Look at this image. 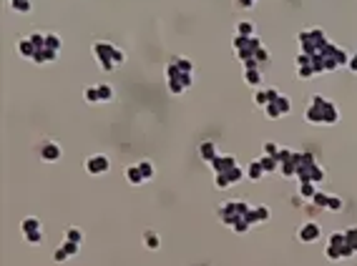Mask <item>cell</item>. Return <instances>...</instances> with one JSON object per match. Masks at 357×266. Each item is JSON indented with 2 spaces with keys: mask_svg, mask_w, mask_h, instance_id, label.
I'll list each match as a JSON object with an SVG mask.
<instances>
[{
  "mask_svg": "<svg viewBox=\"0 0 357 266\" xmlns=\"http://www.w3.org/2000/svg\"><path fill=\"white\" fill-rule=\"evenodd\" d=\"M217 218L229 226L234 233H247L254 223V216H252V206L242 198H234V201H224L219 208H217Z\"/></svg>",
  "mask_w": 357,
  "mask_h": 266,
  "instance_id": "1",
  "label": "cell"
},
{
  "mask_svg": "<svg viewBox=\"0 0 357 266\" xmlns=\"http://www.w3.org/2000/svg\"><path fill=\"white\" fill-rule=\"evenodd\" d=\"M194 86V63L189 58L176 56L166 63V88L173 96H182Z\"/></svg>",
  "mask_w": 357,
  "mask_h": 266,
  "instance_id": "2",
  "label": "cell"
},
{
  "mask_svg": "<svg viewBox=\"0 0 357 266\" xmlns=\"http://www.w3.org/2000/svg\"><path fill=\"white\" fill-rule=\"evenodd\" d=\"M304 121L314 126H334L339 121V108L324 96H312L304 108Z\"/></svg>",
  "mask_w": 357,
  "mask_h": 266,
  "instance_id": "3",
  "label": "cell"
},
{
  "mask_svg": "<svg viewBox=\"0 0 357 266\" xmlns=\"http://www.w3.org/2000/svg\"><path fill=\"white\" fill-rule=\"evenodd\" d=\"M91 53H93V61L98 63V68H101L103 73H113L118 66L126 63V53H123L118 46L108 43V41H96V43L91 46Z\"/></svg>",
  "mask_w": 357,
  "mask_h": 266,
  "instance_id": "4",
  "label": "cell"
},
{
  "mask_svg": "<svg viewBox=\"0 0 357 266\" xmlns=\"http://www.w3.org/2000/svg\"><path fill=\"white\" fill-rule=\"evenodd\" d=\"M294 178L297 181H314V183H319L324 178V171L314 161L312 153L302 151V153H294Z\"/></svg>",
  "mask_w": 357,
  "mask_h": 266,
  "instance_id": "5",
  "label": "cell"
},
{
  "mask_svg": "<svg viewBox=\"0 0 357 266\" xmlns=\"http://www.w3.org/2000/svg\"><path fill=\"white\" fill-rule=\"evenodd\" d=\"M297 46H299V53L304 56H319L329 46V41L322 28H307L297 36Z\"/></svg>",
  "mask_w": 357,
  "mask_h": 266,
  "instance_id": "6",
  "label": "cell"
},
{
  "mask_svg": "<svg viewBox=\"0 0 357 266\" xmlns=\"http://www.w3.org/2000/svg\"><path fill=\"white\" fill-rule=\"evenodd\" d=\"M324 253H327V258H329V261H342V258L354 256V253H352V248H349V243H347V238H344V231H337V233H332V236L327 238V248H324Z\"/></svg>",
  "mask_w": 357,
  "mask_h": 266,
  "instance_id": "7",
  "label": "cell"
},
{
  "mask_svg": "<svg viewBox=\"0 0 357 266\" xmlns=\"http://www.w3.org/2000/svg\"><path fill=\"white\" fill-rule=\"evenodd\" d=\"M262 48V41L259 36H252V38H244V36H234V56L244 63L249 58H254V53Z\"/></svg>",
  "mask_w": 357,
  "mask_h": 266,
  "instance_id": "8",
  "label": "cell"
},
{
  "mask_svg": "<svg viewBox=\"0 0 357 266\" xmlns=\"http://www.w3.org/2000/svg\"><path fill=\"white\" fill-rule=\"evenodd\" d=\"M36 153H38L41 161H46V163H56V161H61V156H63L61 146H58L53 138H41V141L36 143Z\"/></svg>",
  "mask_w": 357,
  "mask_h": 266,
  "instance_id": "9",
  "label": "cell"
},
{
  "mask_svg": "<svg viewBox=\"0 0 357 266\" xmlns=\"http://www.w3.org/2000/svg\"><path fill=\"white\" fill-rule=\"evenodd\" d=\"M108 168H111V158L106 153H93L86 158V173L91 176H103L108 173Z\"/></svg>",
  "mask_w": 357,
  "mask_h": 266,
  "instance_id": "10",
  "label": "cell"
},
{
  "mask_svg": "<svg viewBox=\"0 0 357 266\" xmlns=\"http://www.w3.org/2000/svg\"><path fill=\"white\" fill-rule=\"evenodd\" d=\"M274 158H277V171H279L284 178H294V151L279 148V153H277Z\"/></svg>",
  "mask_w": 357,
  "mask_h": 266,
  "instance_id": "11",
  "label": "cell"
},
{
  "mask_svg": "<svg viewBox=\"0 0 357 266\" xmlns=\"http://www.w3.org/2000/svg\"><path fill=\"white\" fill-rule=\"evenodd\" d=\"M247 176V171H242L239 166H234L232 171H227V173H219V176H214V186L217 188H222V191H227V188H232L234 183H239L242 178Z\"/></svg>",
  "mask_w": 357,
  "mask_h": 266,
  "instance_id": "12",
  "label": "cell"
},
{
  "mask_svg": "<svg viewBox=\"0 0 357 266\" xmlns=\"http://www.w3.org/2000/svg\"><path fill=\"white\" fill-rule=\"evenodd\" d=\"M322 236V228H319V223L317 221H304L299 228H297V241H302V243H314L317 238Z\"/></svg>",
  "mask_w": 357,
  "mask_h": 266,
  "instance_id": "13",
  "label": "cell"
},
{
  "mask_svg": "<svg viewBox=\"0 0 357 266\" xmlns=\"http://www.w3.org/2000/svg\"><path fill=\"white\" fill-rule=\"evenodd\" d=\"M289 108H292L289 98L279 96L277 101H272V103L264 108V113H267V118H282V116H287V113H289Z\"/></svg>",
  "mask_w": 357,
  "mask_h": 266,
  "instance_id": "14",
  "label": "cell"
},
{
  "mask_svg": "<svg viewBox=\"0 0 357 266\" xmlns=\"http://www.w3.org/2000/svg\"><path fill=\"white\" fill-rule=\"evenodd\" d=\"M209 166H212V173H214V176H219V173L232 171V168H234V166H239V163H237V158H234V156H229V153H219Z\"/></svg>",
  "mask_w": 357,
  "mask_h": 266,
  "instance_id": "15",
  "label": "cell"
},
{
  "mask_svg": "<svg viewBox=\"0 0 357 266\" xmlns=\"http://www.w3.org/2000/svg\"><path fill=\"white\" fill-rule=\"evenodd\" d=\"M282 93H279V88H254V103L259 106V108H267L272 101H277Z\"/></svg>",
  "mask_w": 357,
  "mask_h": 266,
  "instance_id": "16",
  "label": "cell"
},
{
  "mask_svg": "<svg viewBox=\"0 0 357 266\" xmlns=\"http://www.w3.org/2000/svg\"><path fill=\"white\" fill-rule=\"evenodd\" d=\"M58 61V51H48V48H41L36 56H33V63L36 66H46V63H56Z\"/></svg>",
  "mask_w": 357,
  "mask_h": 266,
  "instance_id": "17",
  "label": "cell"
},
{
  "mask_svg": "<svg viewBox=\"0 0 357 266\" xmlns=\"http://www.w3.org/2000/svg\"><path fill=\"white\" fill-rule=\"evenodd\" d=\"M199 156H202L207 163H212V161L219 156V148H217V143H214V141H204V143L199 146Z\"/></svg>",
  "mask_w": 357,
  "mask_h": 266,
  "instance_id": "18",
  "label": "cell"
},
{
  "mask_svg": "<svg viewBox=\"0 0 357 266\" xmlns=\"http://www.w3.org/2000/svg\"><path fill=\"white\" fill-rule=\"evenodd\" d=\"M18 53H21V58L33 61V56H36V46H33L31 36H26V38H21V41H18Z\"/></svg>",
  "mask_w": 357,
  "mask_h": 266,
  "instance_id": "19",
  "label": "cell"
},
{
  "mask_svg": "<svg viewBox=\"0 0 357 266\" xmlns=\"http://www.w3.org/2000/svg\"><path fill=\"white\" fill-rule=\"evenodd\" d=\"M126 181L131 183V186H141V183H146V178H143V173H141V168H138V163L136 166H126Z\"/></svg>",
  "mask_w": 357,
  "mask_h": 266,
  "instance_id": "20",
  "label": "cell"
},
{
  "mask_svg": "<svg viewBox=\"0 0 357 266\" xmlns=\"http://www.w3.org/2000/svg\"><path fill=\"white\" fill-rule=\"evenodd\" d=\"M143 246H146L148 251L161 248V236H158L153 228H146V231H143Z\"/></svg>",
  "mask_w": 357,
  "mask_h": 266,
  "instance_id": "21",
  "label": "cell"
},
{
  "mask_svg": "<svg viewBox=\"0 0 357 266\" xmlns=\"http://www.w3.org/2000/svg\"><path fill=\"white\" fill-rule=\"evenodd\" d=\"M234 33L244 36V38H252V36H257V26H254V21H239L237 28H234Z\"/></svg>",
  "mask_w": 357,
  "mask_h": 266,
  "instance_id": "22",
  "label": "cell"
},
{
  "mask_svg": "<svg viewBox=\"0 0 357 266\" xmlns=\"http://www.w3.org/2000/svg\"><path fill=\"white\" fill-rule=\"evenodd\" d=\"M264 166L259 163V161H252L249 166H247V178H252V181H262L264 178Z\"/></svg>",
  "mask_w": 357,
  "mask_h": 266,
  "instance_id": "23",
  "label": "cell"
},
{
  "mask_svg": "<svg viewBox=\"0 0 357 266\" xmlns=\"http://www.w3.org/2000/svg\"><path fill=\"white\" fill-rule=\"evenodd\" d=\"M21 231H23V233L43 231V228H41V218H36V216H26V218L21 221Z\"/></svg>",
  "mask_w": 357,
  "mask_h": 266,
  "instance_id": "24",
  "label": "cell"
},
{
  "mask_svg": "<svg viewBox=\"0 0 357 266\" xmlns=\"http://www.w3.org/2000/svg\"><path fill=\"white\" fill-rule=\"evenodd\" d=\"M314 193H317V183H314V181H299V196H302V198L312 201Z\"/></svg>",
  "mask_w": 357,
  "mask_h": 266,
  "instance_id": "25",
  "label": "cell"
},
{
  "mask_svg": "<svg viewBox=\"0 0 357 266\" xmlns=\"http://www.w3.org/2000/svg\"><path fill=\"white\" fill-rule=\"evenodd\" d=\"M252 216H254V223H267L272 218V211H269V206H254Z\"/></svg>",
  "mask_w": 357,
  "mask_h": 266,
  "instance_id": "26",
  "label": "cell"
},
{
  "mask_svg": "<svg viewBox=\"0 0 357 266\" xmlns=\"http://www.w3.org/2000/svg\"><path fill=\"white\" fill-rule=\"evenodd\" d=\"M244 83L252 86V88H259V86H262V73H259V68L244 71Z\"/></svg>",
  "mask_w": 357,
  "mask_h": 266,
  "instance_id": "27",
  "label": "cell"
},
{
  "mask_svg": "<svg viewBox=\"0 0 357 266\" xmlns=\"http://www.w3.org/2000/svg\"><path fill=\"white\" fill-rule=\"evenodd\" d=\"M96 88H98V98H101V103H111V101L116 98L113 86H108V83H98Z\"/></svg>",
  "mask_w": 357,
  "mask_h": 266,
  "instance_id": "28",
  "label": "cell"
},
{
  "mask_svg": "<svg viewBox=\"0 0 357 266\" xmlns=\"http://www.w3.org/2000/svg\"><path fill=\"white\" fill-rule=\"evenodd\" d=\"M63 238H66V241H73V243H83V231H81L78 226H68L66 233H63Z\"/></svg>",
  "mask_w": 357,
  "mask_h": 266,
  "instance_id": "29",
  "label": "cell"
},
{
  "mask_svg": "<svg viewBox=\"0 0 357 266\" xmlns=\"http://www.w3.org/2000/svg\"><path fill=\"white\" fill-rule=\"evenodd\" d=\"M13 13H31L33 11V0H13Z\"/></svg>",
  "mask_w": 357,
  "mask_h": 266,
  "instance_id": "30",
  "label": "cell"
},
{
  "mask_svg": "<svg viewBox=\"0 0 357 266\" xmlns=\"http://www.w3.org/2000/svg\"><path fill=\"white\" fill-rule=\"evenodd\" d=\"M344 238H347V243H349L352 253H357V226H349V228H344Z\"/></svg>",
  "mask_w": 357,
  "mask_h": 266,
  "instance_id": "31",
  "label": "cell"
},
{
  "mask_svg": "<svg viewBox=\"0 0 357 266\" xmlns=\"http://www.w3.org/2000/svg\"><path fill=\"white\" fill-rule=\"evenodd\" d=\"M83 101H86V103H91V106H93V103H101V98H98V88H96V86H88V88L83 91Z\"/></svg>",
  "mask_w": 357,
  "mask_h": 266,
  "instance_id": "32",
  "label": "cell"
},
{
  "mask_svg": "<svg viewBox=\"0 0 357 266\" xmlns=\"http://www.w3.org/2000/svg\"><path fill=\"white\" fill-rule=\"evenodd\" d=\"M259 163L264 166L267 173H274V171H277V158H274V156H267V153H264V156L259 158Z\"/></svg>",
  "mask_w": 357,
  "mask_h": 266,
  "instance_id": "33",
  "label": "cell"
},
{
  "mask_svg": "<svg viewBox=\"0 0 357 266\" xmlns=\"http://www.w3.org/2000/svg\"><path fill=\"white\" fill-rule=\"evenodd\" d=\"M138 168H141V173H143V178H146V181H151V178H153V173H156V168H153V163H151V161H138Z\"/></svg>",
  "mask_w": 357,
  "mask_h": 266,
  "instance_id": "34",
  "label": "cell"
},
{
  "mask_svg": "<svg viewBox=\"0 0 357 266\" xmlns=\"http://www.w3.org/2000/svg\"><path fill=\"white\" fill-rule=\"evenodd\" d=\"M327 198H329L327 191H317L314 198H312V206H314V208H327Z\"/></svg>",
  "mask_w": 357,
  "mask_h": 266,
  "instance_id": "35",
  "label": "cell"
},
{
  "mask_svg": "<svg viewBox=\"0 0 357 266\" xmlns=\"http://www.w3.org/2000/svg\"><path fill=\"white\" fill-rule=\"evenodd\" d=\"M254 61H257L259 66H267V63H269V51H267V48L262 46V48H259V51L254 53Z\"/></svg>",
  "mask_w": 357,
  "mask_h": 266,
  "instance_id": "36",
  "label": "cell"
},
{
  "mask_svg": "<svg viewBox=\"0 0 357 266\" xmlns=\"http://www.w3.org/2000/svg\"><path fill=\"white\" fill-rule=\"evenodd\" d=\"M344 203H342V198L339 196H334V193H329V198H327V208L329 211H339Z\"/></svg>",
  "mask_w": 357,
  "mask_h": 266,
  "instance_id": "37",
  "label": "cell"
},
{
  "mask_svg": "<svg viewBox=\"0 0 357 266\" xmlns=\"http://www.w3.org/2000/svg\"><path fill=\"white\" fill-rule=\"evenodd\" d=\"M23 238L28 241V243H43V231H33V233H23Z\"/></svg>",
  "mask_w": 357,
  "mask_h": 266,
  "instance_id": "38",
  "label": "cell"
},
{
  "mask_svg": "<svg viewBox=\"0 0 357 266\" xmlns=\"http://www.w3.org/2000/svg\"><path fill=\"white\" fill-rule=\"evenodd\" d=\"M234 6H237L239 11H249V8L257 6V0H234Z\"/></svg>",
  "mask_w": 357,
  "mask_h": 266,
  "instance_id": "39",
  "label": "cell"
},
{
  "mask_svg": "<svg viewBox=\"0 0 357 266\" xmlns=\"http://www.w3.org/2000/svg\"><path fill=\"white\" fill-rule=\"evenodd\" d=\"M279 148H282V146H277V143H272V141H267V143H264V153H267V156H277V153H279Z\"/></svg>",
  "mask_w": 357,
  "mask_h": 266,
  "instance_id": "40",
  "label": "cell"
},
{
  "mask_svg": "<svg viewBox=\"0 0 357 266\" xmlns=\"http://www.w3.org/2000/svg\"><path fill=\"white\" fill-rule=\"evenodd\" d=\"M347 68H349L352 73H357V53H354V56H349V63H347Z\"/></svg>",
  "mask_w": 357,
  "mask_h": 266,
  "instance_id": "41",
  "label": "cell"
},
{
  "mask_svg": "<svg viewBox=\"0 0 357 266\" xmlns=\"http://www.w3.org/2000/svg\"><path fill=\"white\" fill-rule=\"evenodd\" d=\"M11 3H13V0H11Z\"/></svg>",
  "mask_w": 357,
  "mask_h": 266,
  "instance_id": "42",
  "label": "cell"
}]
</instances>
